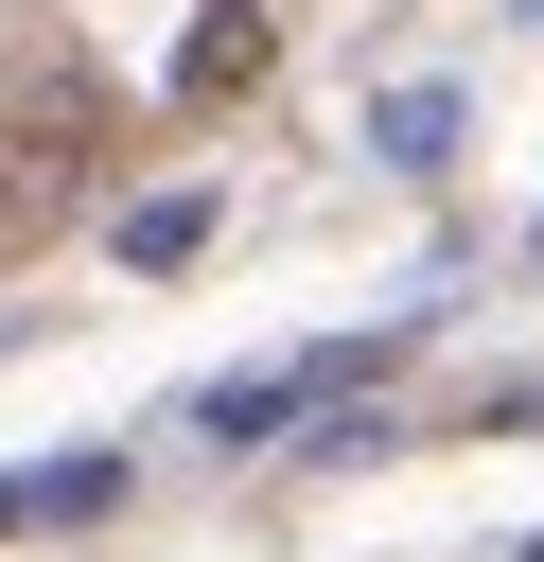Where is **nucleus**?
Segmentation results:
<instances>
[{"label": "nucleus", "instance_id": "nucleus-1", "mask_svg": "<svg viewBox=\"0 0 544 562\" xmlns=\"http://www.w3.org/2000/svg\"><path fill=\"white\" fill-rule=\"evenodd\" d=\"M263 70H281V18H263V0H211V18L175 35V105H193V123H211V105H246Z\"/></svg>", "mask_w": 544, "mask_h": 562}, {"label": "nucleus", "instance_id": "nucleus-2", "mask_svg": "<svg viewBox=\"0 0 544 562\" xmlns=\"http://www.w3.org/2000/svg\"><path fill=\"white\" fill-rule=\"evenodd\" d=\"M105 246H123V263H140V281H175V263H193V246H211V193H140V211H123V228H105Z\"/></svg>", "mask_w": 544, "mask_h": 562}, {"label": "nucleus", "instance_id": "nucleus-3", "mask_svg": "<svg viewBox=\"0 0 544 562\" xmlns=\"http://www.w3.org/2000/svg\"><path fill=\"white\" fill-rule=\"evenodd\" d=\"M281 404H298V369H246V386H211V404H193V422H211V439H263V422H281Z\"/></svg>", "mask_w": 544, "mask_h": 562}, {"label": "nucleus", "instance_id": "nucleus-4", "mask_svg": "<svg viewBox=\"0 0 544 562\" xmlns=\"http://www.w3.org/2000/svg\"><path fill=\"white\" fill-rule=\"evenodd\" d=\"M526 562H544V544H526Z\"/></svg>", "mask_w": 544, "mask_h": 562}]
</instances>
